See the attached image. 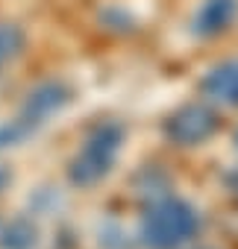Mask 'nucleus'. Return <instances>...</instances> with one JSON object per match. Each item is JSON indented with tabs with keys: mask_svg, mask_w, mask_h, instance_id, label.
<instances>
[{
	"mask_svg": "<svg viewBox=\"0 0 238 249\" xmlns=\"http://www.w3.org/2000/svg\"><path fill=\"white\" fill-rule=\"evenodd\" d=\"M6 185H9V170H6V167H0V191H3Z\"/></svg>",
	"mask_w": 238,
	"mask_h": 249,
	"instance_id": "6e6552de",
	"label": "nucleus"
},
{
	"mask_svg": "<svg viewBox=\"0 0 238 249\" xmlns=\"http://www.w3.org/2000/svg\"><path fill=\"white\" fill-rule=\"evenodd\" d=\"M30 132H36V129L30 126V123H24L21 117H15V120H9V123H0V150L21 144Z\"/></svg>",
	"mask_w": 238,
	"mask_h": 249,
	"instance_id": "0eeeda50",
	"label": "nucleus"
},
{
	"mask_svg": "<svg viewBox=\"0 0 238 249\" xmlns=\"http://www.w3.org/2000/svg\"><path fill=\"white\" fill-rule=\"evenodd\" d=\"M24 50V33L15 24H0V65L12 62Z\"/></svg>",
	"mask_w": 238,
	"mask_h": 249,
	"instance_id": "423d86ee",
	"label": "nucleus"
},
{
	"mask_svg": "<svg viewBox=\"0 0 238 249\" xmlns=\"http://www.w3.org/2000/svg\"><path fill=\"white\" fill-rule=\"evenodd\" d=\"M118 141H121V132H118V129H112V126L97 129V135L82 147V153H79L77 161L71 164V179H74L77 185H91V182H97V179L109 170V164H112V159H115V153H118Z\"/></svg>",
	"mask_w": 238,
	"mask_h": 249,
	"instance_id": "f03ea898",
	"label": "nucleus"
},
{
	"mask_svg": "<svg viewBox=\"0 0 238 249\" xmlns=\"http://www.w3.org/2000/svg\"><path fill=\"white\" fill-rule=\"evenodd\" d=\"M36 243V229L27 220H15L0 231V249H30Z\"/></svg>",
	"mask_w": 238,
	"mask_h": 249,
	"instance_id": "20e7f679",
	"label": "nucleus"
},
{
	"mask_svg": "<svg viewBox=\"0 0 238 249\" xmlns=\"http://www.w3.org/2000/svg\"><path fill=\"white\" fill-rule=\"evenodd\" d=\"M65 103H68V88H62L59 82H44L36 91H30V97H27V103H24V108H21L18 117L36 129V126H41L53 111H59Z\"/></svg>",
	"mask_w": 238,
	"mask_h": 249,
	"instance_id": "7ed1b4c3",
	"label": "nucleus"
},
{
	"mask_svg": "<svg viewBox=\"0 0 238 249\" xmlns=\"http://www.w3.org/2000/svg\"><path fill=\"white\" fill-rule=\"evenodd\" d=\"M194 229V217L185 205L179 202H165L159 205L147 223H144V237L153 249H171L177 243H182Z\"/></svg>",
	"mask_w": 238,
	"mask_h": 249,
	"instance_id": "f257e3e1",
	"label": "nucleus"
},
{
	"mask_svg": "<svg viewBox=\"0 0 238 249\" xmlns=\"http://www.w3.org/2000/svg\"><path fill=\"white\" fill-rule=\"evenodd\" d=\"M203 120H206V114H203V111H185V114H179V117L174 120L171 135H177L179 141L200 138V135H206V129H203Z\"/></svg>",
	"mask_w": 238,
	"mask_h": 249,
	"instance_id": "39448f33",
	"label": "nucleus"
}]
</instances>
